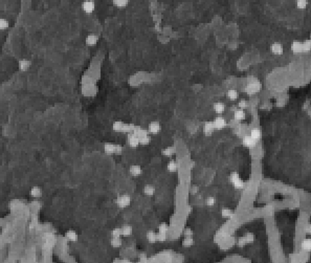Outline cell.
I'll return each mask as SVG.
<instances>
[{"instance_id": "1", "label": "cell", "mask_w": 311, "mask_h": 263, "mask_svg": "<svg viewBox=\"0 0 311 263\" xmlns=\"http://www.w3.org/2000/svg\"><path fill=\"white\" fill-rule=\"evenodd\" d=\"M230 182H232V184H234V187L236 189H242L244 187V182H242L239 174L236 173V172L232 173V175H230Z\"/></svg>"}, {"instance_id": "2", "label": "cell", "mask_w": 311, "mask_h": 263, "mask_svg": "<svg viewBox=\"0 0 311 263\" xmlns=\"http://www.w3.org/2000/svg\"><path fill=\"white\" fill-rule=\"evenodd\" d=\"M94 9H96V3L92 0H85L82 3V10L85 12L86 14H91L93 13Z\"/></svg>"}, {"instance_id": "3", "label": "cell", "mask_w": 311, "mask_h": 263, "mask_svg": "<svg viewBox=\"0 0 311 263\" xmlns=\"http://www.w3.org/2000/svg\"><path fill=\"white\" fill-rule=\"evenodd\" d=\"M130 202H131V198L129 195H123V196L119 197L116 201L117 205H118L119 207H121V209L127 207L129 204H130Z\"/></svg>"}, {"instance_id": "4", "label": "cell", "mask_w": 311, "mask_h": 263, "mask_svg": "<svg viewBox=\"0 0 311 263\" xmlns=\"http://www.w3.org/2000/svg\"><path fill=\"white\" fill-rule=\"evenodd\" d=\"M128 143L129 145H130V147L132 148H136L137 146L139 145V137L137 136L136 134H134V133H129L128 135Z\"/></svg>"}, {"instance_id": "5", "label": "cell", "mask_w": 311, "mask_h": 263, "mask_svg": "<svg viewBox=\"0 0 311 263\" xmlns=\"http://www.w3.org/2000/svg\"><path fill=\"white\" fill-rule=\"evenodd\" d=\"M270 50H271V53H272L273 55L280 56V55L283 54V51H284L283 45H282L281 43H279V42H275V43H273V44L270 46Z\"/></svg>"}, {"instance_id": "6", "label": "cell", "mask_w": 311, "mask_h": 263, "mask_svg": "<svg viewBox=\"0 0 311 263\" xmlns=\"http://www.w3.org/2000/svg\"><path fill=\"white\" fill-rule=\"evenodd\" d=\"M214 126H215V129H218V130H221L223 129L224 127L226 126V121L225 119H223L222 116H217V118L214 120Z\"/></svg>"}, {"instance_id": "7", "label": "cell", "mask_w": 311, "mask_h": 263, "mask_svg": "<svg viewBox=\"0 0 311 263\" xmlns=\"http://www.w3.org/2000/svg\"><path fill=\"white\" fill-rule=\"evenodd\" d=\"M243 144H244L245 147L247 148H254L257 145V141L255 139H253L250 135H245L243 137Z\"/></svg>"}, {"instance_id": "8", "label": "cell", "mask_w": 311, "mask_h": 263, "mask_svg": "<svg viewBox=\"0 0 311 263\" xmlns=\"http://www.w3.org/2000/svg\"><path fill=\"white\" fill-rule=\"evenodd\" d=\"M160 129H161V127H160V124L158 122H151L149 124V127H148V130L152 134H157L160 131Z\"/></svg>"}, {"instance_id": "9", "label": "cell", "mask_w": 311, "mask_h": 263, "mask_svg": "<svg viewBox=\"0 0 311 263\" xmlns=\"http://www.w3.org/2000/svg\"><path fill=\"white\" fill-rule=\"evenodd\" d=\"M32 65V62L30 60H26V59H21V60L18 62V67L21 71H26L28 70V68Z\"/></svg>"}, {"instance_id": "10", "label": "cell", "mask_w": 311, "mask_h": 263, "mask_svg": "<svg viewBox=\"0 0 311 263\" xmlns=\"http://www.w3.org/2000/svg\"><path fill=\"white\" fill-rule=\"evenodd\" d=\"M98 37L96 36V34H90V35H88V36L86 37L85 42H86V44H87L88 46H94V45L98 43Z\"/></svg>"}, {"instance_id": "11", "label": "cell", "mask_w": 311, "mask_h": 263, "mask_svg": "<svg viewBox=\"0 0 311 263\" xmlns=\"http://www.w3.org/2000/svg\"><path fill=\"white\" fill-rule=\"evenodd\" d=\"M259 89H260V84H259L258 82H254V83L248 84L245 90H246L247 93L253 94V93H255V92L259 91Z\"/></svg>"}, {"instance_id": "12", "label": "cell", "mask_w": 311, "mask_h": 263, "mask_svg": "<svg viewBox=\"0 0 311 263\" xmlns=\"http://www.w3.org/2000/svg\"><path fill=\"white\" fill-rule=\"evenodd\" d=\"M214 130H215V126H214V123L213 122H207L204 124V127H203V132H204L205 135L210 136V135L213 134Z\"/></svg>"}, {"instance_id": "13", "label": "cell", "mask_w": 311, "mask_h": 263, "mask_svg": "<svg viewBox=\"0 0 311 263\" xmlns=\"http://www.w3.org/2000/svg\"><path fill=\"white\" fill-rule=\"evenodd\" d=\"M129 172H130V174L132 176H134V177H137V176H139L141 174V172H143V170H141V168L139 167L138 165H133L130 167V169H129Z\"/></svg>"}, {"instance_id": "14", "label": "cell", "mask_w": 311, "mask_h": 263, "mask_svg": "<svg viewBox=\"0 0 311 263\" xmlns=\"http://www.w3.org/2000/svg\"><path fill=\"white\" fill-rule=\"evenodd\" d=\"M214 111L217 114H222L225 111V105L222 102H217L214 104Z\"/></svg>"}, {"instance_id": "15", "label": "cell", "mask_w": 311, "mask_h": 263, "mask_svg": "<svg viewBox=\"0 0 311 263\" xmlns=\"http://www.w3.org/2000/svg\"><path fill=\"white\" fill-rule=\"evenodd\" d=\"M246 116L244 112V109H238V110H235L234 112V119L236 121H243Z\"/></svg>"}, {"instance_id": "16", "label": "cell", "mask_w": 311, "mask_h": 263, "mask_svg": "<svg viewBox=\"0 0 311 263\" xmlns=\"http://www.w3.org/2000/svg\"><path fill=\"white\" fill-rule=\"evenodd\" d=\"M104 150L107 154H114L115 153V145L112 143H107L104 146Z\"/></svg>"}, {"instance_id": "17", "label": "cell", "mask_w": 311, "mask_h": 263, "mask_svg": "<svg viewBox=\"0 0 311 263\" xmlns=\"http://www.w3.org/2000/svg\"><path fill=\"white\" fill-rule=\"evenodd\" d=\"M112 3L116 7L119 9H123V7H126L129 3V0H112Z\"/></svg>"}, {"instance_id": "18", "label": "cell", "mask_w": 311, "mask_h": 263, "mask_svg": "<svg viewBox=\"0 0 311 263\" xmlns=\"http://www.w3.org/2000/svg\"><path fill=\"white\" fill-rule=\"evenodd\" d=\"M65 236H66V238L69 240V241L71 242H76L78 240V234L76 233L75 231H73V230H70V231H68L66 234H65Z\"/></svg>"}, {"instance_id": "19", "label": "cell", "mask_w": 311, "mask_h": 263, "mask_svg": "<svg viewBox=\"0 0 311 263\" xmlns=\"http://www.w3.org/2000/svg\"><path fill=\"white\" fill-rule=\"evenodd\" d=\"M30 195L35 198H39V197L42 196V190L39 187H33L32 190H30Z\"/></svg>"}, {"instance_id": "20", "label": "cell", "mask_w": 311, "mask_h": 263, "mask_svg": "<svg viewBox=\"0 0 311 263\" xmlns=\"http://www.w3.org/2000/svg\"><path fill=\"white\" fill-rule=\"evenodd\" d=\"M291 49L293 50V53H296V54H298V53H301V51H303V43L295 41V42L292 43Z\"/></svg>"}, {"instance_id": "21", "label": "cell", "mask_w": 311, "mask_h": 263, "mask_svg": "<svg viewBox=\"0 0 311 263\" xmlns=\"http://www.w3.org/2000/svg\"><path fill=\"white\" fill-rule=\"evenodd\" d=\"M226 96H227V98L230 99V101H236L237 99L239 98V93L237 90L235 89H230L227 91V93H226Z\"/></svg>"}, {"instance_id": "22", "label": "cell", "mask_w": 311, "mask_h": 263, "mask_svg": "<svg viewBox=\"0 0 311 263\" xmlns=\"http://www.w3.org/2000/svg\"><path fill=\"white\" fill-rule=\"evenodd\" d=\"M131 234H132V227H131V225L126 224L121 227V235L123 236L128 237V236H130Z\"/></svg>"}, {"instance_id": "23", "label": "cell", "mask_w": 311, "mask_h": 263, "mask_svg": "<svg viewBox=\"0 0 311 263\" xmlns=\"http://www.w3.org/2000/svg\"><path fill=\"white\" fill-rule=\"evenodd\" d=\"M250 135L253 137V139H255L257 142H258L259 139H261V135H262V134H261V130H260V129L255 128V129H253V130L250 131Z\"/></svg>"}, {"instance_id": "24", "label": "cell", "mask_w": 311, "mask_h": 263, "mask_svg": "<svg viewBox=\"0 0 311 263\" xmlns=\"http://www.w3.org/2000/svg\"><path fill=\"white\" fill-rule=\"evenodd\" d=\"M302 247L306 252H311V238H307L303 241Z\"/></svg>"}, {"instance_id": "25", "label": "cell", "mask_w": 311, "mask_h": 263, "mask_svg": "<svg viewBox=\"0 0 311 263\" xmlns=\"http://www.w3.org/2000/svg\"><path fill=\"white\" fill-rule=\"evenodd\" d=\"M133 133L136 134L138 137H141V136H144V135H147L148 131L145 130V129H143L141 127H135L134 130H133Z\"/></svg>"}, {"instance_id": "26", "label": "cell", "mask_w": 311, "mask_h": 263, "mask_svg": "<svg viewBox=\"0 0 311 263\" xmlns=\"http://www.w3.org/2000/svg\"><path fill=\"white\" fill-rule=\"evenodd\" d=\"M144 192H145V194L148 195V196H152V195H154V193H155V188H154L153 186H151V184H147V186H145V188H144Z\"/></svg>"}, {"instance_id": "27", "label": "cell", "mask_w": 311, "mask_h": 263, "mask_svg": "<svg viewBox=\"0 0 311 263\" xmlns=\"http://www.w3.org/2000/svg\"><path fill=\"white\" fill-rule=\"evenodd\" d=\"M147 239L150 243H154V242L157 241V237H156V234L153 231H150L147 233Z\"/></svg>"}, {"instance_id": "28", "label": "cell", "mask_w": 311, "mask_h": 263, "mask_svg": "<svg viewBox=\"0 0 311 263\" xmlns=\"http://www.w3.org/2000/svg\"><path fill=\"white\" fill-rule=\"evenodd\" d=\"M10 22L5 18H0V30H4L7 28H9Z\"/></svg>"}, {"instance_id": "29", "label": "cell", "mask_w": 311, "mask_h": 263, "mask_svg": "<svg viewBox=\"0 0 311 263\" xmlns=\"http://www.w3.org/2000/svg\"><path fill=\"white\" fill-rule=\"evenodd\" d=\"M174 152H175V147H168V148H166V149L162 150L161 153H162V155H164V156H172L173 154H174Z\"/></svg>"}, {"instance_id": "30", "label": "cell", "mask_w": 311, "mask_h": 263, "mask_svg": "<svg viewBox=\"0 0 311 263\" xmlns=\"http://www.w3.org/2000/svg\"><path fill=\"white\" fill-rule=\"evenodd\" d=\"M193 244H194V240H193L192 237H185L182 241V245L184 246V247H190Z\"/></svg>"}, {"instance_id": "31", "label": "cell", "mask_w": 311, "mask_h": 263, "mask_svg": "<svg viewBox=\"0 0 311 263\" xmlns=\"http://www.w3.org/2000/svg\"><path fill=\"white\" fill-rule=\"evenodd\" d=\"M111 245L113 247H119L121 245V237H112L111 239Z\"/></svg>"}, {"instance_id": "32", "label": "cell", "mask_w": 311, "mask_h": 263, "mask_svg": "<svg viewBox=\"0 0 311 263\" xmlns=\"http://www.w3.org/2000/svg\"><path fill=\"white\" fill-rule=\"evenodd\" d=\"M167 168H168L169 172H176L177 171V168H178V167H177V163H176V162H175V161H170V162H169L168 167H167Z\"/></svg>"}, {"instance_id": "33", "label": "cell", "mask_w": 311, "mask_h": 263, "mask_svg": "<svg viewBox=\"0 0 311 263\" xmlns=\"http://www.w3.org/2000/svg\"><path fill=\"white\" fill-rule=\"evenodd\" d=\"M123 128H124V123L121 122H115L113 124V130L115 132H123Z\"/></svg>"}, {"instance_id": "34", "label": "cell", "mask_w": 311, "mask_h": 263, "mask_svg": "<svg viewBox=\"0 0 311 263\" xmlns=\"http://www.w3.org/2000/svg\"><path fill=\"white\" fill-rule=\"evenodd\" d=\"M135 126L132 124H124V128H123V132L125 133H131L133 132V130H134Z\"/></svg>"}, {"instance_id": "35", "label": "cell", "mask_w": 311, "mask_h": 263, "mask_svg": "<svg viewBox=\"0 0 311 263\" xmlns=\"http://www.w3.org/2000/svg\"><path fill=\"white\" fill-rule=\"evenodd\" d=\"M308 5V1L307 0H296V7L300 10H305Z\"/></svg>"}, {"instance_id": "36", "label": "cell", "mask_w": 311, "mask_h": 263, "mask_svg": "<svg viewBox=\"0 0 311 263\" xmlns=\"http://www.w3.org/2000/svg\"><path fill=\"white\" fill-rule=\"evenodd\" d=\"M150 141H151V137H150V135H144V136H141L139 137V144L141 145H148V144L150 143Z\"/></svg>"}, {"instance_id": "37", "label": "cell", "mask_w": 311, "mask_h": 263, "mask_svg": "<svg viewBox=\"0 0 311 263\" xmlns=\"http://www.w3.org/2000/svg\"><path fill=\"white\" fill-rule=\"evenodd\" d=\"M222 216L224 217V218H230V217L233 216V211L230 209H223L222 210V212H221Z\"/></svg>"}, {"instance_id": "38", "label": "cell", "mask_w": 311, "mask_h": 263, "mask_svg": "<svg viewBox=\"0 0 311 263\" xmlns=\"http://www.w3.org/2000/svg\"><path fill=\"white\" fill-rule=\"evenodd\" d=\"M158 230H159V233H162V234H167L169 231V227L168 225L166 224V223H161V224L159 225V227H158Z\"/></svg>"}, {"instance_id": "39", "label": "cell", "mask_w": 311, "mask_h": 263, "mask_svg": "<svg viewBox=\"0 0 311 263\" xmlns=\"http://www.w3.org/2000/svg\"><path fill=\"white\" fill-rule=\"evenodd\" d=\"M112 237H121V229L119 227H115V229L112 230Z\"/></svg>"}, {"instance_id": "40", "label": "cell", "mask_w": 311, "mask_h": 263, "mask_svg": "<svg viewBox=\"0 0 311 263\" xmlns=\"http://www.w3.org/2000/svg\"><path fill=\"white\" fill-rule=\"evenodd\" d=\"M205 203H207V205H209V207H213V205H215V203H216V199L212 196L207 197V200H205Z\"/></svg>"}, {"instance_id": "41", "label": "cell", "mask_w": 311, "mask_h": 263, "mask_svg": "<svg viewBox=\"0 0 311 263\" xmlns=\"http://www.w3.org/2000/svg\"><path fill=\"white\" fill-rule=\"evenodd\" d=\"M156 237H157V241L164 242L167 240V234L158 233V234H156Z\"/></svg>"}, {"instance_id": "42", "label": "cell", "mask_w": 311, "mask_h": 263, "mask_svg": "<svg viewBox=\"0 0 311 263\" xmlns=\"http://www.w3.org/2000/svg\"><path fill=\"white\" fill-rule=\"evenodd\" d=\"M238 106L240 109H245V108H247V106H248V104H247V102L245 100H241L240 102L238 103Z\"/></svg>"}, {"instance_id": "43", "label": "cell", "mask_w": 311, "mask_h": 263, "mask_svg": "<svg viewBox=\"0 0 311 263\" xmlns=\"http://www.w3.org/2000/svg\"><path fill=\"white\" fill-rule=\"evenodd\" d=\"M183 235H184L185 237H192V236H193V231L190 229V227H185L184 232H183Z\"/></svg>"}, {"instance_id": "44", "label": "cell", "mask_w": 311, "mask_h": 263, "mask_svg": "<svg viewBox=\"0 0 311 263\" xmlns=\"http://www.w3.org/2000/svg\"><path fill=\"white\" fill-rule=\"evenodd\" d=\"M311 48V42L310 41H306L305 43H303V51H307Z\"/></svg>"}, {"instance_id": "45", "label": "cell", "mask_w": 311, "mask_h": 263, "mask_svg": "<svg viewBox=\"0 0 311 263\" xmlns=\"http://www.w3.org/2000/svg\"><path fill=\"white\" fill-rule=\"evenodd\" d=\"M123 152V147L121 145H115V154H121Z\"/></svg>"}, {"instance_id": "46", "label": "cell", "mask_w": 311, "mask_h": 263, "mask_svg": "<svg viewBox=\"0 0 311 263\" xmlns=\"http://www.w3.org/2000/svg\"><path fill=\"white\" fill-rule=\"evenodd\" d=\"M305 231L308 235H311V224H308L306 227H305Z\"/></svg>"}, {"instance_id": "47", "label": "cell", "mask_w": 311, "mask_h": 263, "mask_svg": "<svg viewBox=\"0 0 311 263\" xmlns=\"http://www.w3.org/2000/svg\"><path fill=\"white\" fill-rule=\"evenodd\" d=\"M197 191H198V188H197V187H194V188L192 189V194H193V195L196 194Z\"/></svg>"}]
</instances>
